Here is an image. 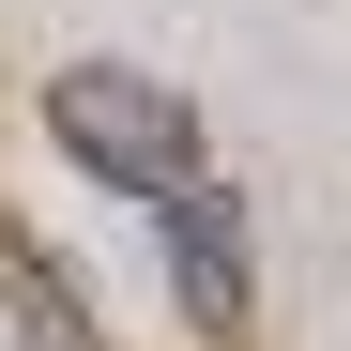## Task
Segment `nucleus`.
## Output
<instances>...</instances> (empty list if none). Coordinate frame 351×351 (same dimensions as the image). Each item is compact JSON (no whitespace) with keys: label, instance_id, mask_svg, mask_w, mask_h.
Returning a JSON list of instances; mask_svg holds the SVG:
<instances>
[{"label":"nucleus","instance_id":"1","mask_svg":"<svg viewBox=\"0 0 351 351\" xmlns=\"http://www.w3.org/2000/svg\"><path fill=\"white\" fill-rule=\"evenodd\" d=\"M46 138H62L92 184L153 199V214L199 184V107L168 77H138V62H62V77H46Z\"/></svg>","mask_w":351,"mask_h":351},{"label":"nucleus","instance_id":"2","mask_svg":"<svg viewBox=\"0 0 351 351\" xmlns=\"http://www.w3.org/2000/svg\"><path fill=\"white\" fill-rule=\"evenodd\" d=\"M153 245H168V290H184L199 336H245V306H260V229H245V199H229V184H184V199L153 214Z\"/></svg>","mask_w":351,"mask_h":351},{"label":"nucleus","instance_id":"3","mask_svg":"<svg viewBox=\"0 0 351 351\" xmlns=\"http://www.w3.org/2000/svg\"><path fill=\"white\" fill-rule=\"evenodd\" d=\"M0 290H16V336H31V351H107V336H92V306H77V275L46 260L31 229H0Z\"/></svg>","mask_w":351,"mask_h":351}]
</instances>
